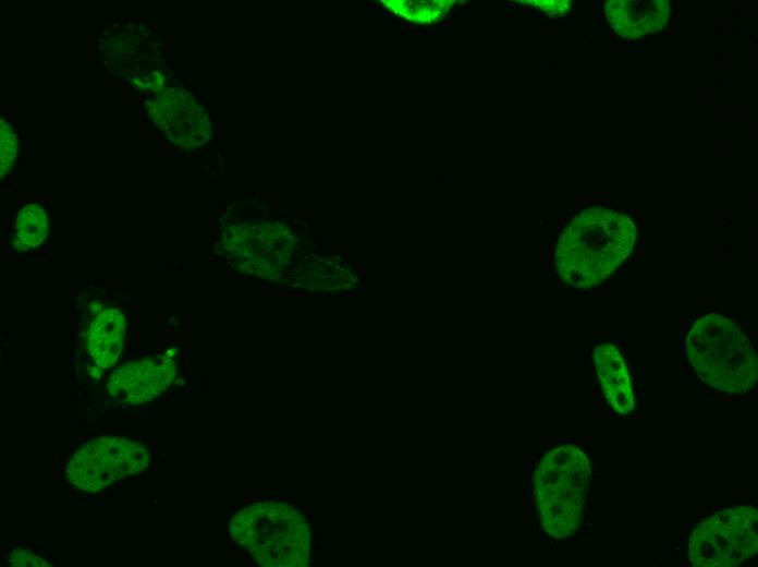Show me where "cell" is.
<instances>
[{"label": "cell", "mask_w": 758, "mask_h": 567, "mask_svg": "<svg viewBox=\"0 0 758 567\" xmlns=\"http://www.w3.org/2000/svg\"><path fill=\"white\" fill-rule=\"evenodd\" d=\"M636 225L623 212L589 206L577 213L560 233L554 267L566 287L585 290L607 280L631 255Z\"/></svg>", "instance_id": "cell-1"}, {"label": "cell", "mask_w": 758, "mask_h": 567, "mask_svg": "<svg viewBox=\"0 0 758 567\" xmlns=\"http://www.w3.org/2000/svg\"><path fill=\"white\" fill-rule=\"evenodd\" d=\"M230 534L262 567H306L313 562L308 518L284 500L262 499L244 506L232 517Z\"/></svg>", "instance_id": "cell-2"}, {"label": "cell", "mask_w": 758, "mask_h": 567, "mask_svg": "<svg viewBox=\"0 0 758 567\" xmlns=\"http://www.w3.org/2000/svg\"><path fill=\"white\" fill-rule=\"evenodd\" d=\"M686 353L697 376L719 391L744 394L756 384V349L743 327L725 314L697 318L686 336Z\"/></svg>", "instance_id": "cell-3"}, {"label": "cell", "mask_w": 758, "mask_h": 567, "mask_svg": "<svg viewBox=\"0 0 758 567\" xmlns=\"http://www.w3.org/2000/svg\"><path fill=\"white\" fill-rule=\"evenodd\" d=\"M589 483V459L579 447L562 445L541 458L534 492L541 527L549 535L564 539L578 530Z\"/></svg>", "instance_id": "cell-4"}, {"label": "cell", "mask_w": 758, "mask_h": 567, "mask_svg": "<svg viewBox=\"0 0 758 567\" xmlns=\"http://www.w3.org/2000/svg\"><path fill=\"white\" fill-rule=\"evenodd\" d=\"M758 512L751 506L724 509L700 521L690 534L688 560L696 567H733L758 548Z\"/></svg>", "instance_id": "cell-5"}, {"label": "cell", "mask_w": 758, "mask_h": 567, "mask_svg": "<svg viewBox=\"0 0 758 567\" xmlns=\"http://www.w3.org/2000/svg\"><path fill=\"white\" fill-rule=\"evenodd\" d=\"M148 462L146 447L132 439L120 436L94 438L73 454L66 476L80 490L98 492L142 472Z\"/></svg>", "instance_id": "cell-6"}, {"label": "cell", "mask_w": 758, "mask_h": 567, "mask_svg": "<svg viewBox=\"0 0 758 567\" xmlns=\"http://www.w3.org/2000/svg\"><path fill=\"white\" fill-rule=\"evenodd\" d=\"M118 28L106 32L101 39L102 58L106 67L115 70L119 75L127 76L130 83L136 89L151 91L152 93L164 86V77L157 71L159 51L157 50L152 34L144 26L135 23L118 24Z\"/></svg>", "instance_id": "cell-7"}, {"label": "cell", "mask_w": 758, "mask_h": 567, "mask_svg": "<svg viewBox=\"0 0 758 567\" xmlns=\"http://www.w3.org/2000/svg\"><path fill=\"white\" fill-rule=\"evenodd\" d=\"M151 123L184 148L203 145L210 137L208 116L184 89L163 86L146 101Z\"/></svg>", "instance_id": "cell-8"}, {"label": "cell", "mask_w": 758, "mask_h": 567, "mask_svg": "<svg viewBox=\"0 0 758 567\" xmlns=\"http://www.w3.org/2000/svg\"><path fill=\"white\" fill-rule=\"evenodd\" d=\"M171 358L154 355L137 359L118 367L108 382L111 397L122 403L148 402L171 384L175 376Z\"/></svg>", "instance_id": "cell-9"}, {"label": "cell", "mask_w": 758, "mask_h": 567, "mask_svg": "<svg viewBox=\"0 0 758 567\" xmlns=\"http://www.w3.org/2000/svg\"><path fill=\"white\" fill-rule=\"evenodd\" d=\"M670 11L667 0H610L604 3L610 26L625 38L659 32L667 24Z\"/></svg>", "instance_id": "cell-10"}, {"label": "cell", "mask_w": 758, "mask_h": 567, "mask_svg": "<svg viewBox=\"0 0 758 567\" xmlns=\"http://www.w3.org/2000/svg\"><path fill=\"white\" fill-rule=\"evenodd\" d=\"M594 363L608 405L619 414L632 412L635 395L622 351L614 343H599L594 350Z\"/></svg>", "instance_id": "cell-11"}, {"label": "cell", "mask_w": 758, "mask_h": 567, "mask_svg": "<svg viewBox=\"0 0 758 567\" xmlns=\"http://www.w3.org/2000/svg\"><path fill=\"white\" fill-rule=\"evenodd\" d=\"M126 322L115 307L105 309L91 322L86 340V350L95 364L109 369L118 361L124 345Z\"/></svg>", "instance_id": "cell-12"}, {"label": "cell", "mask_w": 758, "mask_h": 567, "mask_svg": "<svg viewBox=\"0 0 758 567\" xmlns=\"http://www.w3.org/2000/svg\"><path fill=\"white\" fill-rule=\"evenodd\" d=\"M392 14L419 26H435L462 5L457 0H382Z\"/></svg>", "instance_id": "cell-13"}, {"label": "cell", "mask_w": 758, "mask_h": 567, "mask_svg": "<svg viewBox=\"0 0 758 567\" xmlns=\"http://www.w3.org/2000/svg\"><path fill=\"white\" fill-rule=\"evenodd\" d=\"M49 231L48 216L38 204L23 206L15 218L13 244L17 251L40 246Z\"/></svg>", "instance_id": "cell-14"}, {"label": "cell", "mask_w": 758, "mask_h": 567, "mask_svg": "<svg viewBox=\"0 0 758 567\" xmlns=\"http://www.w3.org/2000/svg\"><path fill=\"white\" fill-rule=\"evenodd\" d=\"M0 134V170L3 179L15 161L19 147L12 125L3 119H1Z\"/></svg>", "instance_id": "cell-15"}, {"label": "cell", "mask_w": 758, "mask_h": 567, "mask_svg": "<svg viewBox=\"0 0 758 567\" xmlns=\"http://www.w3.org/2000/svg\"><path fill=\"white\" fill-rule=\"evenodd\" d=\"M519 2L536 8L550 16L565 15L572 8L570 0H523Z\"/></svg>", "instance_id": "cell-16"}, {"label": "cell", "mask_w": 758, "mask_h": 567, "mask_svg": "<svg viewBox=\"0 0 758 567\" xmlns=\"http://www.w3.org/2000/svg\"><path fill=\"white\" fill-rule=\"evenodd\" d=\"M8 562L13 566H49V564L45 562L42 558L25 550H15L14 552H12L9 556Z\"/></svg>", "instance_id": "cell-17"}]
</instances>
